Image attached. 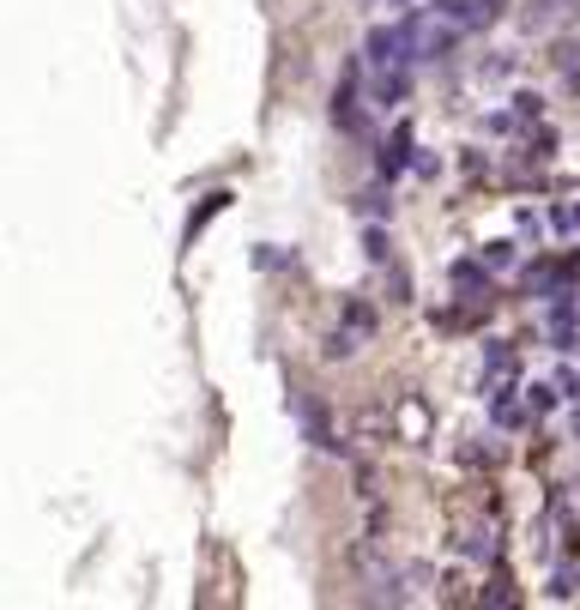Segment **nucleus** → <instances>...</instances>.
<instances>
[{
    "label": "nucleus",
    "mask_w": 580,
    "mask_h": 610,
    "mask_svg": "<svg viewBox=\"0 0 580 610\" xmlns=\"http://www.w3.org/2000/svg\"><path fill=\"white\" fill-rule=\"evenodd\" d=\"M363 67L369 61H351L345 80L333 85V122H339V134H363Z\"/></svg>",
    "instance_id": "1"
},
{
    "label": "nucleus",
    "mask_w": 580,
    "mask_h": 610,
    "mask_svg": "<svg viewBox=\"0 0 580 610\" xmlns=\"http://www.w3.org/2000/svg\"><path fill=\"white\" fill-rule=\"evenodd\" d=\"M574 327H580V320H574V303L557 291V296H550V339H557V350L574 345Z\"/></svg>",
    "instance_id": "2"
},
{
    "label": "nucleus",
    "mask_w": 580,
    "mask_h": 610,
    "mask_svg": "<svg viewBox=\"0 0 580 610\" xmlns=\"http://www.w3.org/2000/svg\"><path fill=\"white\" fill-rule=\"evenodd\" d=\"M405 164H411V127L399 122V127H393V139H387V146H381V176L393 181L399 170H405Z\"/></svg>",
    "instance_id": "3"
},
{
    "label": "nucleus",
    "mask_w": 580,
    "mask_h": 610,
    "mask_svg": "<svg viewBox=\"0 0 580 610\" xmlns=\"http://www.w3.org/2000/svg\"><path fill=\"white\" fill-rule=\"evenodd\" d=\"M550 406H557V393H550L545 381H532V387H526V418H545Z\"/></svg>",
    "instance_id": "4"
},
{
    "label": "nucleus",
    "mask_w": 580,
    "mask_h": 610,
    "mask_svg": "<svg viewBox=\"0 0 580 610\" xmlns=\"http://www.w3.org/2000/svg\"><path fill=\"white\" fill-rule=\"evenodd\" d=\"M520 411H526V399H520V406H514L508 393H496V411H489V418H496L502 430H508V423H520Z\"/></svg>",
    "instance_id": "5"
},
{
    "label": "nucleus",
    "mask_w": 580,
    "mask_h": 610,
    "mask_svg": "<svg viewBox=\"0 0 580 610\" xmlns=\"http://www.w3.org/2000/svg\"><path fill=\"white\" fill-rule=\"evenodd\" d=\"M508 369H514V350L496 339V345H489V375H508Z\"/></svg>",
    "instance_id": "6"
},
{
    "label": "nucleus",
    "mask_w": 580,
    "mask_h": 610,
    "mask_svg": "<svg viewBox=\"0 0 580 610\" xmlns=\"http://www.w3.org/2000/svg\"><path fill=\"white\" fill-rule=\"evenodd\" d=\"M508 261H514L508 242H489V249H484V266H508Z\"/></svg>",
    "instance_id": "7"
},
{
    "label": "nucleus",
    "mask_w": 580,
    "mask_h": 610,
    "mask_svg": "<svg viewBox=\"0 0 580 610\" xmlns=\"http://www.w3.org/2000/svg\"><path fill=\"white\" fill-rule=\"evenodd\" d=\"M363 249H369V261H376V266L387 261V236H381V230H369V236H363Z\"/></svg>",
    "instance_id": "8"
},
{
    "label": "nucleus",
    "mask_w": 580,
    "mask_h": 610,
    "mask_svg": "<svg viewBox=\"0 0 580 610\" xmlns=\"http://www.w3.org/2000/svg\"><path fill=\"white\" fill-rule=\"evenodd\" d=\"M557 387H562V399H580V375H574V369H562Z\"/></svg>",
    "instance_id": "9"
}]
</instances>
